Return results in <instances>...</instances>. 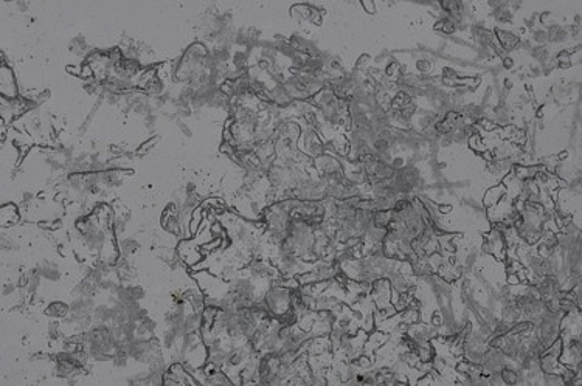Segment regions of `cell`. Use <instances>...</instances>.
<instances>
[{
  "label": "cell",
  "mask_w": 582,
  "mask_h": 386,
  "mask_svg": "<svg viewBox=\"0 0 582 386\" xmlns=\"http://www.w3.org/2000/svg\"><path fill=\"white\" fill-rule=\"evenodd\" d=\"M69 312H70V305L66 302H61V301H56L47 307V314L53 318H57V320L67 318Z\"/></svg>",
  "instance_id": "7a4b0ae2"
},
{
  "label": "cell",
  "mask_w": 582,
  "mask_h": 386,
  "mask_svg": "<svg viewBox=\"0 0 582 386\" xmlns=\"http://www.w3.org/2000/svg\"><path fill=\"white\" fill-rule=\"evenodd\" d=\"M116 247H118V252H120V255H123V256L129 258L132 253H135V252H137V248H139L140 245H139L137 239H134V238H123V239H120V241H118V244H116Z\"/></svg>",
  "instance_id": "6da1fadb"
}]
</instances>
